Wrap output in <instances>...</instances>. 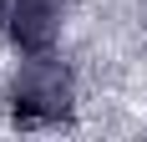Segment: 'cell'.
<instances>
[{
    "mask_svg": "<svg viewBox=\"0 0 147 142\" xmlns=\"http://www.w3.org/2000/svg\"><path fill=\"white\" fill-rule=\"evenodd\" d=\"M66 26V0H0V30L5 41L30 56V51H51Z\"/></svg>",
    "mask_w": 147,
    "mask_h": 142,
    "instance_id": "cell-2",
    "label": "cell"
},
{
    "mask_svg": "<svg viewBox=\"0 0 147 142\" xmlns=\"http://www.w3.org/2000/svg\"><path fill=\"white\" fill-rule=\"evenodd\" d=\"M76 107V71L51 51H30L5 81V112L20 127H51L66 122Z\"/></svg>",
    "mask_w": 147,
    "mask_h": 142,
    "instance_id": "cell-1",
    "label": "cell"
}]
</instances>
